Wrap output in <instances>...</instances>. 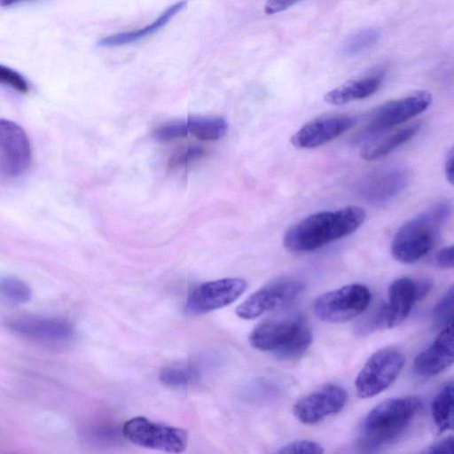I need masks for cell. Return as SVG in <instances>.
Instances as JSON below:
<instances>
[{
    "label": "cell",
    "instance_id": "3957f363",
    "mask_svg": "<svg viewBox=\"0 0 454 454\" xmlns=\"http://www.w3.org/2000/svg\"><path fill=\"white\" fill-rule=\"evenodd\" d=\"M450 209L448 201H441L403 223L391 243L393 257L402 263H413L427 254L450 216Z\"/></svg>",
    "mask_w": 454,
    "mask_h": 454
},
{
    "label": "cell",
    "instance_id": "cb8c5ba5",
    "mask_svg": "<svg viewBox=\"0 0 454 454\" xmlns=\"http://www.w3.org/2000/svg\"><path fill=\"white\" fill-rule=\"evenodd\" d=\"M380 39V30L373 27L364 28L347 37L341 46V54L346 57L357 56L372 48Z\"/></svg>",
    "mask_w": 454,
    "mask_h": 454
},
{
    "label": "cell",
    "instance_id": "9c48e42d",
    "mask_svg": "<svg viewBox=\"0 0 454 454\" xmlns=\"http://www.w3.org/2000/svg\"><path fill=\"white\" fill-rule=\"evenodd\" d=\"M304 287V283L297 278H278L249 295L237 307L236 314L243 319H254L264 313L281 309L292 303Z\"/></svg>",
    "mask_w": 454,
    "mask_h": 454
},
{
    "label": "cell",
    "instance_id": "ac0fdd59",
    "mask_svg": "<svg viewBox=\"0 0 454 454\" xmlns=\"http://www.w3.org/2000/svg\"><path fill=\"white\" fill-rule=\"evenodd\" d=\"M385 77L383 70H377L363 78L351 80L328 91L325 101L334 106H341L360 100L374 94L381 86Z\"/></svg>",
    "mask_w": 454,
    "mask_h": 454
},
{
    "label": "cell",
    "instance_id": "4316f807",
    "mask_svg": "<svg viewBox=\"0 0 454 454\" xmlns=\"http://www.w3.org/2000/svg\"><path fill=\"white\" fill-rule=\"evenodd\" d=\"M323 447L309 440H297L288 442L280 447L276 453L278 454H321L324 453Z\"/></svg>",
    "mask_w": 454,
    "mask_h": 454
},
{
    "label": "cell",
    "instance_id": "8992f818",
    "mask_svg": "<svg viewBox=\"0 0 454 454\" xmlns=\"http://www.w3.org/2000/svg\"><path fill=\"white\" fill-rule=\"evenodd\" d=\"M431 102V93L427 90H419L379 106L371 113L363 129L359 132L357 139L361 141L370 137H375L407 121L427 110Z\"/></svg>",
    "mask_w": 454,
    "mask_h": 454
},
{
    "label": "cell",
    "instance_id": "83f0119b",
    "mask_svg": "<svg viewBox=\"0 0 454 454\" xmlns=\"http://www.w3.org/2000/svg\"><path fill=\"white\" fill-rule=\"evenodd\" d=\"M188 128L185 121H174L164 124L157 128L154 132V137L160 142L171 141L181 138L188 134Z\"/></svg>",
    "mask_w": 454,
    "mask_h": 454
},
{
    "label": "cell",
    "instance_id": "f1b7e54d",
    "mask_svg": "<svg viewBox=\"0 0 454 454\" xmlns=\"http://www.w3.org/2000/svg\"><path fill=\"white\" fill-rule=\"evenodd\" d=\"M452 299L453 288L450 286L434 309L435 322L442 326L452 324Z\"/></svg>",
    "mask_w": 454,
    "mask_h": 454
},
{
    "label": "cell",
    "instance_id": "2e32d148",
    "mask_svg": "<svg viewBox=\"0 0 454 454\" xmlns=\"http://www.w3.org/2000/svg\"><path fill=\"white\" fill-rule=\"evenodd\" d=\"M453 363L452 324L444 326L433 342L415 358L413 372L419 377L439 374Z\"/></svg>",
    "mask_w": 454,
    "mask_h": 454
},
{
    "label": "cell",
    "instance_id": "52a82bcc",
    "mask_svg": "<svg viewBox=\"0 0 454 454\" xmlns=\"http://www.w3.org/2000/svg\"><path fill=\"white\" fill-rule=\"evenodd\" d=\"M404 364L403 353L395 348H383L365 362L355 380L357 395L369 398L387 389L398 377Z\"/></svg>",
    "mask_w": 454,
    "mask_h": 454
},
{
    "label": "cell",
    "instance_id": "277c9868",
    "mask_svg": "<svg viewBox=\"0 0 454 454\" xmlns=\"http://www.w3.org/2000/svg\"><path fill=\"white\" fill-rule=\"evenodd\" d=\"M251 346L261 351H271L284 360L297 359L309 348L312 332L300 316L269 320L256 325L249 335Z\"/></svg>",
    "mask_w": 454,
    "mask_h": 454
},
{
    "label": "cell",
    "instance_id": "e0dca14e",
    "mask_svg": "<svg viewBox=\"0 0 454 454\" xmlns=\"http://www.w3.org/2000/svg\"><path fill=\"white\" fill-rule=\"evenodd\" d=\"M410 174L406 168L393 167L365 178L359 186V193L368 201L384 202L401 192L406 187Z\"/></svg>",
    "mask_w": 454,
    "mask_h": 454
},
{
    "label": "cell",
    "instance_id": "ba28073f",
    "mask_svg": "<svg viewBox=\"0 0 454 454\" xmlns=\"http://www.w3.org/2000/svg\"><path fill=\"white\" fill-rule=\"evenodd\" d=\"M370 290L350 284L319 295L313 305L317 317L327 323L348 321L364 312L371 302Z\"/></svg>",
    "mask_w": 454,
    "mask_h": 454
},
{
    "label": "cell",
    "instance_id": "1f68e13d",
    "mask_svg": "<svg viewBox=\"0 0 454 454\" xmlns=\"http://www.w3.org/2000/svg\"><path fill=\"white\" fill-rule=\"evenodd\" d=\"M453 450V437L448 436L439 442H434L427 449H425L422 453L427 454H439V453H451Z\"/></svg>",
    "mask_w": 454,
    "mask_h": 454
},
{
    "label": "cell",
    "instance_id": "836d02e7",
    "mask_svg": "<svg viewBox=\"0 0 454 454\" xmlns=\"http://www.w3.org/2000/svg\"><path fill=\"white\" fill-rule=\"evenodd\" d=\"M453 149L451 148L450 152L447 153L444 161V173L446 176V179L450 182V184H453Z\"/></svg>",
    "mask_w": 454,
    "mask_h": 454
},
{
    "label": "cell",
    "instance_id": "7402d4cb",
    "mask_svg": "<svg viewBox=\"0 0 454 454\" xmlns=\"http://www.w3.org/2000/svg\"><path fill=\"white\" fill-rule=\"evenodd\" d=\"M185 121L188 132L203 141L218 140L228 130L227 121L218 116L192 115Z\"/></svg>",
    "mask_w": 454,
    "mask_h": 454
},
{
    "label": "cell",
    "instance_id": "4fadbf2b",
    "mask_svg": "<svg viewBox=\"0 0 454 454\" xmlns=\"http://www.w3.org/2000/svg\"><path fill=\"white\" fill-rule=\"evenodd\" d=\"M32 160L29 138L16 122L0 119V173L16 177L25 173Z\"/></svg>",
    "mask_w": 454,
    "mask_h": 454
},
{
    "label": "cell",
    "instance_id": "ffe728a7",
    "mask_svg": "<svg viewBox=\"0 0 454 454\" xmlns=\"http://www.w3.org/2000/svg\"><path fill=\"white\" fill-rule=\"evenodd\" d=\"M186 0H181L168 7L159 18L153 23L140 29L118 33L106 36L98 41V45L102 47H114L128 44L143 39L151 34H153L164 27L177 12L186 5Z\"/></svg>",
    "mask_w": 454,
    "mask_h": 454
},
{
    "label": "cell",
    "instance_id": "9a60e30c",
    "mask_svg": "<svg viewBox=\"0 0 454 454\" xmlns=\"http://www.w3.org/2000/svg\"><path fill=\"white\" fill-rule=\"evenodd\" d=\"M356 117L345 114H328L305 123L291 137L292 145L298 149H312L323 145L350 129Z\"/></svg>",
    "mask_w": 454,
    "mask_h": 454
},
{
    "label": "cell",
    "instance_id": "5b68a950",
    "mask_svg": "<svg viewBox=\"0 0 454 454\" xmlns=\"http://www.w3.org/2000/svg\"><path fill=\"white\" fill-rule=\"evenodd\" d=\"M123 436L135 445L169 453L183 452L188 434L180 427L156 422L143 416L127 420L121 428Z\"/></svg>",
    "mask_w": 454,
    "mask_h": 454
},
{
    "label": "cell",
    "instance_id": "484cf974",
    "mask_svg": "<svg viewBox=\"0 0 454 454\" xmlns=\"http://www.w3.org/2000/svg\"><path fill=\"white\" fill-rule=\"evenodd\" d=\"M0 84L20 92L27 93L29 85L25 77L18 71L0 64Z\"/></svg>",
    "mask_w": 454,
    "mask_h": 454
},
{
    "label": "cell",
    "instance_id": "7c38bea8",
    "mask_svg": "<svg viewBox=\"0 0 454 454\" xmlns=\"http://www.w3.org/2000/svg\"><path fill=\"white\" fill-rule=\"evenodd\" d=\"M247 287L240 278H225L207 281L194 287L184 305L189 314H202L222 309L233 303Z\"/></svg>",
    "mask_w": 454,
    "mask_h": 454
},
{
    "label": "cell",
    "instance_id": "603a6c76",
    "mask_svg": "<svg viewBox=\"0 0 454 454\" xmlns=\"http://www.w3.org/2000/svg\"><path fill=\"white\" fill-rule=\"evenodd\" d=\"M201 372L193 363L168 365L160 372V380L170 387H184L195 383L200 378Z\"/></svg>",
    "mask_w": 454,
    "mask_h": 454
},
{
    "label": "cell",
    "instance_id": "6da1fadb",
    "mask_svg": "<svg viewBox=\"0 0 454 454\" xmlns=\"http://www.w3.org/2000/svg\"><path fill=\"white\" fill-rule=\"evenodd\" d=\"M365 218V211L358 206L315 213L290 227L283 245L292 253L311 252L353 233Z\"/></svg>",
    "mask_w": 454,
    "mask_h": 454
},
{
    "label": "cell",
    "instance_id": "7a4b0ae2",
    "mask_svg": "<svg viewBox=\"0 0 454 454\" xmlns=\"http://www.w3.org/2000/svg\"><path fill=\"white\" fill-rule=\"evenodd\" d=\"M422 406L417 396L387 399L373 407L364 419L360 442L367 450H375L398 439L408 428Z\"/></svg>",
    "mask_w": 454,
    "mask_h": 454
},
{
    "label": "cell",
    "instance_id": "8fae6325",
    "mask_svg": "<svg viewBox=\"0 0 454 454\" xmlns=\"http://www.w3.org/2000/svg\"><path fill=\"white\" fill-rule=\"evenodd\" d=\"M5 326L24 339L47 345L66 343L74 334V326L69 321L55 317L15 316L5 320Z\"/></svg>",
    "mask_w": 454,
    "mask_h": 454
},
{
    "label": "cell",
    "instance_id": "30bf717a",
    "mask_svg": "<svg viewBox=\"0 0 454 454\" xmlns=\"http://www.w3.org/2000/svg\"><path fill=\"white\" fill-rule=\"evenodd\" d=\"M430 284L407 277L395 279L388 287L387 300L374 319L378 328H392L401 325L414 304L429 291Z\"/></svg>",
    "mask_w": 454,
    "mask_h": 454
},
{
    "label": "cell",
    "instance_id": "44dd1931",
    "mask_svg": "<svg viewBox=\"0 0 454 454\" xmlns=\"http://www.w3.org/2000/svg\"><path fill=\"white\" fill-rule=\"evenodd\" d=\"M432 417L439 433L450 430L453 425V383L446 382L431 404Z\"/></svg>",
    "mask_w": 454,
    "mask_h": 454
},
{
    "label": "cell",
    "instance_id": "d6a6232c",
    "mask_svg": "<svg viewBox=\"0 0 454 454\" xmlns=\"http://www.w3.org/2000/svg\"><path fill=\"white\" fill-rule=\"evenodd\" d=\"M299 1L300 0H268L264 6V12L268 15H272L288 9Z\"/></svg>",
    "mask_w": 454,
    "mask_h": 454
},
{
    "label": "cell",
    "instance_id": "e575fe53",
    "mask_svg": "<svg viewBox=\"0 0 454 454\" xmlns=\"http://www.w3.org/2000/svg\"><path fill=\"white\" fill-rule=\"evenodd\" d=\"M27 0H0V6L6 7Z\"/></svg>",
    "mask_w": 454,
    "mask_h": 454
},
{
    "label": "cell",
    "instance_id": "f546056e",
    "mask_svg": "<svg viewBox=\"0 0 454 454\" xmlns=\"http://www.w3.org/2000/svg\"><path fill=\"white\" fill-rule=\"evenodd\" d=\"M205 150L201 147L195 146L190 147L185 151L176 154L173 159L170 160L171 166L186 165L197 159L203 157Z\"/></svg>",
    "mask_w": 454,
    "mask_h": 454
},
{
    "label": "cell",
    "instance_id": "d4e9b609",
    "mask_svg": "<svg viewBox=\"0 0 454 454\" xmlns=\"http://www.w3.org/2000/svg\"><path fill=\"white\" fill-rule=\"evenodd\" d=\"M0 294L9 302L21 305L32 298V290L23 280L13 276L0 277Z\"/></svg>",
    "mask_w": 454,
    "mask_h": 454
},
{
    "label": "cell",
    "instance_id": "d6986e66",
    "mask_svg": "<svg viewBox=\"0 0 454 454\" xmlns=\"http://www.w3.org/2000/svg\"><path fill=\"white\" fill-rule=\"evenodd\" d=\"M420 122L403 126L380 138L372 140L361 150V157L369 161L386 157L397 147L412 138L420 129Z\"/></svg>",
    "mask_w": 454,
    "mask_h": 454
},
{
    "label": "cell",
    "instance_id": "4dcf8cb0",
    "mask_svg": "<svg viewBox=\"0 0 454 454\" xmlns=\"http://www.w3.org/2000/svg\"><path fill=\"white\" fill-rule=\"evenodd\" d=\"M435 265L442 269L453 267V246L444 247L440 249L434 257Z\"/></svg>",
    "mask_w": 454,
    "mask_h": 454
},
{
    "label": "cell",
    "instance_id": "5bb4252c",
    "mask_svg": "<svg viewBox=\"0 0 454 454\" xmlns=\"http://www.w3.org/2000/svg\"><path fill=\"white\" fill-rule=\"evenodd\" d=\"M347 401L344 388L329 384L300 398L293 407V413L301 423L313 425L340 411Z\"/></svg>",
    "mask_w": 454,
    "mask_h": 454
}]
</instances>
